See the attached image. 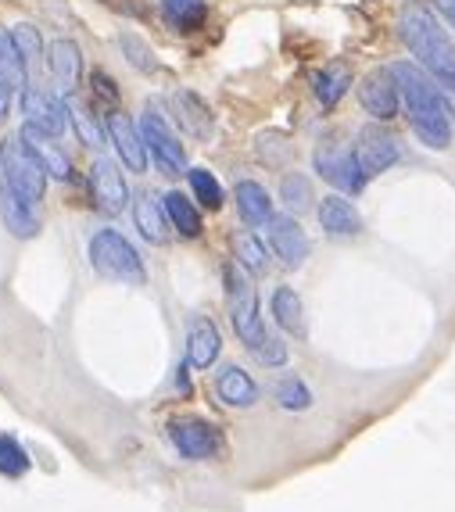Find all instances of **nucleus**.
Segmentation results:
<instances>
[{"mask_svg":"<svg viewBox=\"0 0 455 512\" xmlns=\"http://www.w3.org/2000/svg\"><path fill=\"white\" fill-rule=\"evenodd\" d=\"M355 154H359V165H362V172H366V180H373V176L387 172L402 158V147H398L395 133H387L384 126H366V129H359Z\"/></svg>","mask_w":455,"mask_h":512,"instance_id":"obj_10","label":"nucleus"},{"mask_svg":"<svg viewBox=\"0 0 455 512\" xmlns=\"http://www.w3.org/2000/svg\"><path fill=\"white\" fill-rule=\"evenodd\" d=\"M0 180L8 183L26 205L43 201L47 190V169L36 162V154L22 144V137H4L0 140Z\"/></svg>","mask_w":455,"mask_h":512,"instance_id":"obj_4","label":"nucleus"},{"mask_svg":"<svg viewBox=\"0 0 455 512\" xmlns=\"http://www.w3.org/2000/svg\"><path fill=\"white\" fill-rule=\"evenodd\" d=\"M26 69L29 65L22 61V54H18L11 33L0 29V86H8L11 94H18V90L26 86Z\"/></svg>","mask_w":455,"mask_h":512,"instance_id":"obj_28","label":"nucleus"},{"mask_svg":"<svg viewBox=\"0 0 455 512\" xmlns=\"http://www.w3.org/2000/svg\"><path fill=\"white\" fill-rule=\"evenodd\" d=\"M219 351H223V337H219V326L208 316H198L187 330V366L194 369H212L219 362Z\"/></svg>","mask_w":455,"mask_h":512,"instance_id":"obj_14","label":"nucleus"},{"mask_svg":"<svg viewBox=\"0 0 455 512\" xmlns=\"http://www.w3.org/2000/svg\"><path fill=\"white\" fill-rule=\"evenodd\" d=\"M215 394H219V402L230 405V409H251L258 402V384L251 380L248 369L241 366H226L215 380Z\"/></svg>","mask_w":455,"mask_h":512,"instance_id":"obj_20","label":"nucleus"},{"mask_svg":"<svg viewBox=\"0 0 455 512\" xmlns=\"http://www.w3.org/2000/svg\"><path fill=\"white\" fill-rule=\"evenodd\" d=\"M90 265L97 273L108 276V280H122V283H144V258L140 251L122 237L119 230H97L90 237Z\"/></svg>","mask_w":455,"mask_h":512,"instance_id":"obj_3","label":"nucleus"},{"mask_svg":"<svg viewBox=\"0 0 455 512\" xmlns=\"http://www.w3.org/2000/svg\"><path fill=\"white\" fill-rule=\"evenodd\" d=\"M233 248H237V265H241V269H248L251 276H262L269 269V251L258 237L241 233V237L233 240Z\"/></svg>","mask_w":455,"mask_h":512,"instance_id":"obj_31","label":"nucleus"},{"mask_svg":"<svg viewBox=\"0 0 455 512\" xmlns=\"http://www.w3.org/2000/svg\"><path fill=\"white\" fill-rule=\"evenodd\" d=\"M90 187H94L101 212H122L129 205V187L122 180V169L112 158H97L94 169H90Z\"/></svg>","mask_w":455,"mask_h":512,"instance_id":"obj_13","label":"nucleus"},{"mask_svg":"<svg viewBox=\"0 0 455 512\" xmlns=\"http://www.w3.org/2000/svg\"><path fill=\"white\" fill-rule=\"evenodd\" d=\"M348 86H352V69L348 65H327L323 72H316L312 79V94L323 108H334L344 94H348Z\"/></svg>","mask_w":455,"mask_h":512,"instance_id":"obj_27","label":"nucleus"},{"mask_svg":"<svg viewBox=\"0 0 455 512\" xmlns=\"http://www.w3.org/2000/svg\"><path fill=\"white\" fill-rule=\"evenodd\" d=\"M104 4H108V8H115V11H126V15H137V8H133L129 0H104Z\"/></svg>","mask_w":455,"mask_h":512,"instance_id":"obj_41","label":"nucleus"},{"mask_svg":"<svg viewBox=\"0 0 455 512\" xmlns=\"http://www.w3.org/2000/svg\"><path fill=\"white\" fill-rule=\"evenodd\" d=\"M226 298H230V323H233V333L241 337V344L248 351L258 348V341L266 337V323L258 316V294L255 287L248 283V276L237 269V265H226Z\"/></svg>","mask_w":455,"mask_h":512,"instance_id":"obj_5","label":"nucleus"},{"mask_svg":"<svg viewBox=\"0 0 455 512\" xmlns=\"http://www.w3.org/2000/svg\"><path fill=\"white\" fill-rule=\"evenodd\" d=\"M266 237H269V248H273V255L280 258L287 269H298V265L305 262V258H309V251H312L309 233L301 230V222L294 219L291 212L273 215V219L266 222Z\"/></svg>","mask_w":455,"mask_h":512,"instance_id":"obj_9","label":"nucleus"},{"mask_svg":"<svg viewBox=\"0 0 455 512\" xmlns=\"http://www.w3.org/2000/svg\"><path fill=\"white\" fill-rule=\"evenodd\" d=\"M359 101L366 108V115H373L377 122H391L402 108V94H398L395 72L391 69H377L362 79L359 86Z\"/></svg>","mask_w":455,"mask_h":512,"instance_id":"obj_11","label":"nucleus"},{"mask_svg":"<svg viewBox=\"0 0 455 512\" xmlns=\"http://www.w3.org/2000/svg\"><path fill=\"white\" fill-rule=\"evenodd\" d=\"M398 36H402V43L420 61V69L427 76L438 79L445 90H455V40L427 4L409 0L398 11Z\"/></svg>","mask_w":455,"mask_h":512,"instance_id":"obj_2","label":"nucleus"},{"mask_svg":"<svg viewBox=\"0 0 455 512\" xmlns=\"http://www.w3.org/2000/svg\"><path fill=\"white\" fill-rule=\"evenodd\" d=\"M269 312H273L276 326L291 337H305L309 323H305V305H301L298 291L294 287H276L273 298H269Z\"/></svg>","mask_w":455,"mask_h":512,"instance_id":"obj_22","label":"nucleus"},{"mask_svg":"<svg viewBox=\"0 0 455 512\" xmlns=\"http://www.w3.org/2000/svg\"><path fill=\"white\" fill-rule=\"evenodd\" d=\"M0 219H4L11 237H18V240H29L40 233V222H36V215H33V205H26V201H22L4 180H0Z\"/></svg>","mask_w":455,"mask_h":512,"instance_id":"obj_19","label":"nucleus"},{"mask_svg":"<svg viewBox=\"0 0 455 512\" xmlns=\"http://www.w3.org/2000/svg\"><path fill=\"white\" fill-rule=\"evenodd\" d=\"M445 104H448V115L455 119V90H448V94H445Z\"/></svg>","mask_w":455,"mask_h":512,"instance_id":"obj_42","label":"nucleus"},{"mask_svg":"<svg viewBox=\"0 0 455 512\" xmlns=\"http://www.w3.org/2000/svg\"><path fill=\"white\" fill-rule=\"evenodd\" d=\"M65 108H69V122L76 126L79 140H83V144H90V147L101 144V126H97V119L90 115V108H86L83 101H76L72 94H69V101H65Z\"/></svg>","mask_w":455,"mask_h":512,"instance_id":"obj_33","label":"nucleus"},{"mask_svg":"<svg viewBox=\"0 0 455 512\" xmlns=\"http://www.w3.org/2000/svg\"><path fill=\"white\" fill-rule=\"evenodd\" d=\"M108 137H112L115 151H119L122 165L133 172H144L147 165V147H144V137H140V129L122 115V111H112L108 115Z\"/></svg>","mask_w":455,"mask_h":512,"instance_id":"obj_15","label":"nucleus"},{"mask_svg":"<svg viewBox=\"0 0 455 512\" xmlns=\"http://www.w3.org/2000/svg\"><path fill=\"white\" fill-rule=\"evenodd\" d=\"M312 165L330 187L344 190V194H362L366 190V172L359 165V154L355 147H341V144H319L312 154Z\"/></svg>","mask_w":455,"mask_h":512,"instance_id":"obj_8","label":"nucleus"},{"mask_svg":"<svg viewBox=\"0 0 455 512\" xmlns=\"http://www.w3.org/2000/svg\"><path fill=\"white\" fill-rule=\"evenodd\" d=\"M251 355H255L262 366H284V362H287V344L280 341L276 333H266V337L258 341V348L251 351Z\"/></svg>","mask_w":455,"mask_h":512,"instance_id":"obj_37","label":"nucleus"},{"mask_svg":"<svg viewBox=\"0 0 455 512\" xmlns=\"http://www.w3.org/2000/svg\"><path fill=\"white\" fill-rule=\"evenodd\" d=\"M319 226H323L330 237H359L362 215L348 197L330 194V197H323V205H319Z\"/></svg>","mask_w":455,"mask_h":512,"instance_id":"obj_18","label":"nucleus"},{"mask_svg":"<svg viewBox=\"0 0 455 512\" xmlns=\"http://www.w3.org/2000/svg\"><path fill=\"white\" fill-rule=\"evenodd\" d=\"M22 111H26V119L33 122L36 129L51 133V137L65 133V126H69V108L61 101H54L40 86H26V90H22Z\"/></svg>","mask_w":455,"mask_h":512,"instance_id":"obj_12","label":"nucleus"},{"mask_svg":"<svg viewBox=\"0 0 455 512\" xmlns=\"http://www.w3.org/2000/svg\"><path fill=\"white\" fill-rule=\"evenodd\" d=\"M169 104H172V111H176L180 126L187 129L194 140H205L208 133H212V108H208L194 90H180V94H172Z\"/></svg>","mask_w":455,"mask_h":512,"instance_id":"obj_21","label":"nucleus"},{"mask_svg":"<svg viewBox=\"0 0 455 512\" xmlns=\"http://www.w3.org/2000/svg\"><path fill=\"white\" fill-rule=\"evenodd\" d=\"M273 394H276V402H280V409H287V412H305L312 405V391L301 376H284Z\"/></svg>","mask_w":455,"mask_h":512,"instance_id":"obj_32","label":"nucleus"},{"mask_svg":"<svg viewBox=\"0 0 455 512\" xmlns=\"http://www.w3.org/2000/svg\"><path fill=\"white\" fill-rule=\"evenodd\" d=\"M165 215H169V222L180 230V237H187V240H198L201 230H205L201 212L194 208V201H190L183 190H169V194H165Z\"/></svg>","mask_w":455,"mask_h":512,"instance_id":"obj_26","label":"nucleus"},{"mask_svg":"<svg viewBox=\"0 0 455 512\" xmlns=\"http://www.w3.org/2000/svg\"><path fill=\"white\" fill-rule=\"evenodd\" d=\"M133 219H137V230L144 233V240H151V244H165L169 240V215H165V205H158L151 194L137 197Z\"/></svg>","mask_w":455,"mask_h":512,"instance_id":"obj_25","label":"nucleus"},{"mask_svg":"<svg viewBox=\"0 0 455 512\" xmlns=\"http://www.w3.org/2000/svg\"><path fill=\"white\" fill-rule=\"evenodd\" d=\"M11 40H15V47H18V54H22V61H26V65H36V58L43 54L40 29L29 26V22H18V26L11 29Z\"/></svg>","mask_w":455,"mask_h":512,"instance_id":"obj_36","label":"nucleus"},{"mask_svg":"<svg viewBox=\"0 0 455 512\" xmlns=\"http://www.w3.org/2000/svg\"><path fill=\"white\" fill-rule=\"evenodd\" d=\"M94 90H97V94H101L108 104L119 101V90H115V83H112L108 76H104V72H94Z\"/></svg>","mask_w":455,"mask_h":512,"instance_id":"obj_38","label":"nucleus"},{"mask_svg":"<svg viewBox=\"0 0 455 512\" xmlns=\"http://www.w3.org/2000/svg\"><path fill=\"white\" fill-rule=\"evenodd\" d=\"M11 101H15V94H11L8 86H0V115H8Z\"/></svg>","mask_w":455,"mask_h":512,"instance_id":"obj_40","label":"nucleus"},{"mask_svg":"<svg viewBox=\"0 0 455 512\" xmlns=\"http://www.w3.org/2000/svg\"><path fill=\"white\" fill-rule=\"evenodd\" d=\"M47 65H51L54 83H58L65 94H76L79 79H83V51H79V43L54 40L51 51H47Z\"/></svg>","mask_w":455,"mask_h":512,"instance_id":"obj_17","label":"nucleus"},{"mask_svg":"<svg viewBox=\"0 0 455 512\" xmlns=\"http://www.w3.org/2000/svg\"><path fill=\"white\" fill-rule=\"evenodd\" d=\"M158 11H162V22L176 33H198L208 18L205 0H158Z\"/></svg>","mask_w":455,"mask_h":512,"instance_id":"obj_23","label":"nucleus"},{"mask_svg":"<svg viewBox=\"0 0 455 512\" xmlns=\"http://www.w3.org/2000/svg\"><path fill=\"white\" fill-rule=\"evenodd\" d=\"M29 470H33V459L22 448V441L15 434H0V477L22 480Z\"/></svg>","mask_w":455,"mask_h":512,"instance_id":"obj_29","label":"nucleus"},{"mask_svg":"<svg viewBox=\"0 0 455 512\" xmlns=\"http://www.w3.org/2000/svg\"><path fill=\"white\" fill-rule=\"evenodd\" d=\"M237 212L248 226H266L273 219V197L262 183L255 180H241L237 183Z\"/></svg>","mask_w":455,"mask_h":512,"instance_id":"obj_24","label":"nucleus"},{"mask_svg":"<svg viewBox=\"0 0 455 512\" xmlns=\"http://www.w3.org/2000/svg\"><path fill=\"white\" fill-rule=\"evenodd\" d=\"M119 47H122V54L129 58V65L137 72H158V58H155V51L147 47L144 40H140L137 33H122L119 36Z\"/></svg>","mask_w":455,"mask_h":512,"instance_id":"obj_34","label":"nucleus"},{"mask_svg":"<svg viewBox=\"0 0 455 512\" xmlns=\"http://www.w3.org/2000/svg\"><path fill=\"white\" fill-rule=\"evenodd\" d=\"M18 137H22V144H26L29 151L36 154V162H40L43 169H47V176H54V180H69V176H72V172H69L72 165H69V158H65V151H61V147L54 144L51 133H43V129H36L33 122H26Z\"/></svg>","mask_w":455,"mask_h":512,"instance_id":"obj_16","label":"nucleus"},{"mask_svg":"<svg viewBox=\"0 0 455 512\" xmlns=\"http://www.w3.org/2000/svg\"><path fill=\"white\" fill-rule=\"evenodd\" d=\"M169 441L187 462H208L226 455V437L212 419L201 416H180L169 423Z\"/></svg>","mask_w":455,"mask_h":512,"instance_id":"obj_6","label":"nucleus"},{"mask_svg":"<svg viewBox=\"0 0 455 512\" xmlns=\"http://www.w3.org/2000/svg\"><path fill=\"white\" fill-rule=\"evenodd\" d=\"M140 137H144V147L151 151V158H155L158 172L162 176H183L187 172V151H183L180 137L172 133V126L165 122V115L158 108H151L147 104L144 119H140Z\"/></svg>","mask_w":455,"mask_h":512,"instance_id":"obj_7","label":"nucleus"},{"mask_svg":"<svg viewBox=\"0 0 455 512\" xmlns=\"http://www.w3.org/2000/svg\"><path fill=\"white\" fill-rule=\"evenodd\" d=\"M391 72H395L398 94H402L405 115H409L416 140L423 147H430V151H448L452 147V115H448L445 94L420 65L398 61V65H391Z\"/></svg>","mask_w":455,"mask_h":512,"instance_id":"obj_1","label":"nucleus"},{"mask_svg":"<svg viewBox=\"0 0 455 512\" xmlns=\"http://www.w3.org/2000/svg\"><path fill=\"white\" fill-rule=\"evenodd\" d=\"M280 201L287 205V212L291 215H298V212H305V208H312V183H309V176H301V172H287L284 176V183H280Z\"/></svg>","mask_w":455,"mask_h":512,"instance_id":"obj_30","label":"nucleus"},{"mask_svg":"<svg viewBox=\"0 0 455 512\" xmlns=\"http://www.w3.org/2000/svg\"><path fill=\"white\" fill-rule=\"evenodd\" d=\"M438 11L445 15V22L455 29V0H438Z\"/></svg>","mask_w":455,"mask_h":512,"instance_id":"obj_39","label":"nucleus"},{"mask_svg":"<svg viewBox=\"0 0 455 512\" xmlns=\"http://www.w3.org/2000/svg\"><path fill=\"white\" fill-rule=\"evenodd\" d=\"M190 190H194V197H198L205 208H223V187H219V180H215L208 169H190Z\"/></svg>","mask_w":455,"mask_h":512,"instance_id":"obj_35","label":"nucleus"}]
</instances>
